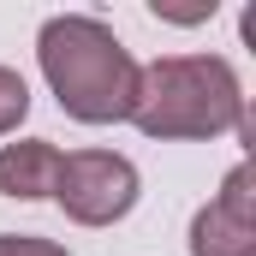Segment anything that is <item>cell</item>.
Listing matches in <instances>:
<instances>
[{"instance_id":"6da1fadb","label":"cell","mask_w":256,"mask_h":256,"mask_svg":"<svg viewBox=\"0 0 256 256\" xmlns=\"http://www.w3.org/2000/svg\"><path fill=\"white\" fill-rule=\"evenodd\" d=\"M36 60L42 78L60 102V114H72L78 126H120L137 108V72L131 48L102 24V18H84V12H60L42 24L36 36Z\"/></svg>"},{"instance_id":"7a4b0ae2","label":"cell","mask_w":256,"mask_h":256,"mask_svg":"<svg viewBox=\"0 0 256 256\" xmlns=\"http://www.w3.org/2000/svg\"><path fill=\"white\" fill-rule=\"evenodd\" d=\"M131 126L143 131V137H161V143L244 131L238 72L220 54H167V60H149L137 72Z\"/></svg>"},{"instance_id":"3957f363","label":"cell","mask_w":256,"mask_h":256,"mask_svg":"<svg viewBox=\"0 0 256 256\" xmlns=\"http://www.w3.org/2000/svg\"><path fill=\"white\" fill-rule=\"evenodd\" d=\"M137 167L114 149H72L60 161V185H54V202L66 208V220L78 226H114L137 208Z\"/></svg>"},{"instance_id":"277c9868","label":"cell","mask_w":256,"mask_h":256,"mask_svg":"<svg viewBox=\"0 0 256 256\" xmlns=\"http://www.w3.org/2000/svg\"><path fill=\"white\" fill-rule=\"evenodd\" d=\"M60 149L48 137H18V143H0V196H18V202H42L60 185Z\"/></svg>"},{"instance_id":"5b68a950","label":"cell","mask_w":256,"mask_h":256,"mask_svg":"<svg viewBox=\"0 0 256 256\" xmlns=\"http://www.w3.org/2000/svg\"><path fill=\"white\" fill-rule=\"evenodd\" d=\"M191 256H256V226L220 214L214 202H202L191 214Z\"/></svg>"},{"instance_id":"8992f818","label":"cell","mask_w":256,"mask_h":256,"mask_svg":"<svg viewBox=\"0 0 256 256\" xmlns=\"http://www.w3.org/2000/svg\"><path fill=\"white\" fill-rule=\"evenodd\" d=\"M214 208H220V214H232V220H244V226H256V173H250V161H238V167L220 179Z\"/></svg>"},{"instance_id":"52a82bcc","label":"cell","mask_w":256,"mask_h":256,"mask_svg":"<svg viewBox=\"0 0 256 256\" xmlns=\"http://www.w3.org/2000/svg\"><path fill=\"white\" fill-rule=\"evenodd\" d=\"M24 114H30V84L12 66H0V137H12L24 126Z\"/></svg>"},{"instance_id":"ba28073f","label":"cell","mask_w":256,"mask_h":256,"mask_svg":"<svg viewBox=\"0 0 256 256\" xmlns=\"http://www.w3.org/2000/svg\"><path fill=\"white\" fill-rule=\"evenodd\" d=\"M0 256H72L54 238H36V232H0Z\"/></svg>"}]
</instances>
